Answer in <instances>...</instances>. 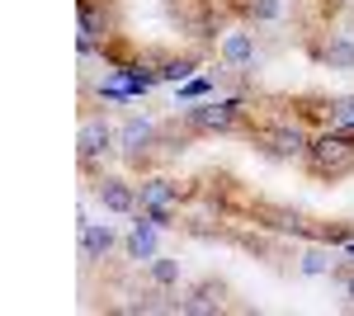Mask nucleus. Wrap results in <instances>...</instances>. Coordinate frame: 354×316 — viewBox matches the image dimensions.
Masks as SVG:
<instances>
[{"instance_id": "nucleus-19", "label": "nucleus", "mask_w": 354, "mask_h": 316, "mask_svg": "<svg viewBox=\"0 0 354 316\" xmlns=\"http://www.w3.org/2000/svg\"><path fill=\"white\" fill-rule=\"evenodd\" d=\"M340 288H345V297L354 302V269H340Z\"/></svg>"}, {"instance_id": "nucleus-8", "label": "nucleus", "mask_w": 354, "mask_h": 316, "mask_svg": "<svg viewBox=\"0 0 354 316\" xmlns=\"http://www.w3.org/2000/svg\"><path fill=\"white\" fill-rule=\"evenodd\" d=\"M161 232L165 227H156L147 212H137V222H133V232L123 236V250H128V260L137 264H151L156 255H161Z\"/></svg>"}, {"instance_id": "nucleus-16", "label": "nucleus", "mask_w": 354, "mask_h": 316, "mask_svg": "<svg viewBox=\"0 0 354 316\" xmlns=\"http://www.w3.org/2000/svg\"><path fill=\"white\" fill-rule=\"evenodd\" d=\"M241 10H245V19H255V24H274V19H283V0H245Z\"/></svg>"}, {"instance_id": "nucleus-17", "label": "nucleus", "mask_w": 354, "mask_h": 316, "mask_svg": "<svg viewBox=\"0 0 354 316\" xmlns=\"http://www.w3.org/2000/svg\"><path fill=\"white\" fill-rule=\"evenodd\" d=\"M194 66H198V57H165L156 76L170 80V85H180V80H189V76H194Z\"/></svg>"}, {"instance_id": "nucleus-15", "label": "nucleus", "mask_w": 354, "mask_h": 316, "mask_svg": "<svg viewBox=\"0 0 354 316\" xmlns=\"http://www.w3.org/2000/svg\"><path fill=\"white\" fill-rule=\"evenodd\" d=\"M298 269L307 274V279H322V274L335 269V260H330L326 245H307V250H302V260H298Z\"/></svg>"}, {"instance_id": "nucleus-2", "label": "nucleus", "mask_w": 354, "mask_h": 316, "mask_svg": "<svg viewBox=\"0 0 354 316\" xmlns=\"http://www.w3.org/2000/svg\"><path fill=\"white\" fill-rule=\"evenodd\" d=\"M250 142H255V151L270 160H298L307 156V147H312V137L298 128V123H265V128L250 132Z\"/></svg>"}, {"instance_id": "nucleus-3", "label": "nucleus", "mask_w": 354, "mask_h": 316, "mask_svg": "<svg viewBox=\"0 0 354 316\" xmlns=\"http://www.w3.org/2000/svg\"><path fill=\"white\" fill-rule=\"evenodd\" d=\"M137 203L147 212L156 227H175V212H180V185L175 180H165V175H147L142 185H137Z\"/></svg>"}, {"instance_id": "nucleus-18", "label": "nucleus", "mask_w": 354, "mask_h": 316, "mask_svg": "<svg viewBox=\"0 0 354 316\" xmlns=\"http://www.w3.org/2000/svg\"><path fill=\"white\" fill-rule=\"evenodd\" d=\"M208 90H213V80H189V85H185V90H180V100H208Z\"/></svg>"}, {"instance_id": "nucleus-4", "label": "nucleus", "mask_w": 354, "mask_h": 316, "mask_svg": "<svg viewBox=\"0 0 354 316\" xmlns=\"http://www.w3.org/2000/svg\"><path fill=\"white\" fill-rule=\"evenodd\" d=\"M180 118L189 132H232L241 123V104L236 100H194V104H185Z\"/></svg>"}, {"instance_id": "nucleus-5", "label": "nucleus", "mask_w": 354, "mask_h": 316, "mask_svg": "<svg viewBox=\"0 0 354 316\" xmlns=\"http://www.w3.org/2000/svg\"><path fill=\"white\" fill-rule=\"evenodd\" d=\"M227 307V284L218 279H203V284H194L175 297V312H189V316H213Z\"/></svg>"}, {"instance_id": "nucleus-1", "label": "nucleus", "mask_w": 354, "mask_h": 316, "mask_svg": "<svg viewBox=\"0 0 354 316\" xmlns=\"http://www.w3.org/2000/svg\"><path fill=\"white\" fill-rule=\"evenodd\" d=\"M302 160H307V170L322 175V180L350 175L354 170V132H322V137H312V147H307Z\"/></svg>"}, {"instance_id": "nucleus-9", "label": "nucleus", "mask_w": 354, "mask_h": 316, "mask_svg": "<svg viewBox=\"0 0 354 316\" xmlns=\"http://www.w3.org/2000/svg\"><path fill=\"white\" fill-rule=\"evenodd\" d=\"M95 198H100V208L104 212H118V217H137V185L128 180H118V175H104L100 185H95Z\"/></svg>"}, {"instance_id": "nucleus-6", "label": "nucleus", "mask_w": 354, "mask_h": 316, "mask_svg": "<svg viewBox=\"0 0 354 316\" xmlns=\"http://www.w3.org/2000/svg\"><path fill=\"white\" fill-rule=\"evenodd\" d=\"M109 38H113L109 5H100V0H81V53L90 57L100 43H109Z\"/></svg>"}, {"instance_id": "nucleus-11", "label": "nucleus", "mask_w": 354, "mask_h": 316, "mask_svg": "<svg viewBox=\"0 0 354 316\" xmlns=\"http://www.w3.org/2000/svg\"><path fill=\"white\" fill-rule=\"evenodd\" d=\"M113 245H118V232H113L109 222H81V260L85 264L109 260Z\"/></svg>"}, {"instance_id": "nucleus-7", "label": "nucleus", "mask_w": 354, "mask_h": 316, "mask_svg": "<svg viewBox=\"0 0 354 316\" xmlns=\"http://www.w3.org/2000/svg\"><path fill=\"white\" fill-rule=\"evenodd\" d=\"M113 142H118V132H113L104 118H85V123H81V137H76V156H81V165L90 170L100 156H109Z\"/></svg>"}, {"instance_id": "nucleus-13", "label": "nucleus", "mask_w": 354, "mask_h": 316, "mask_svg": "<svg viewBox=\"0 0 354 316\" xmlns=\"http://www.w3.org/2000/svg\"><path fill=\"white\" fill-rule=\"evenodd\" d=\"M322 62H326L330 71H354V38H345V33L326 38V48H322Z\"/></svg>"}, {"instance_id": "nucleus-12", "label": "nucleus", "mask_w": 354, "mask_h": 316, "mask_svg": "<svg viewBox=\"0 0 354 316\" xmlns=\"http://www.w3.org/2000/svg\"><path fill=\"white\" fill-rule=\"evenodd\" d=\"M222 62H227V66H250V62H255V33H250V28H232V33L222 38Z\"/></svg>"}, {"instance_id": "nucleus-14", "label": "nucleus", "mask_w": 354, "mask_h": 316, "mask_svg": "<svg viewBox=\"0 0 354 316\" xmlns=\"http://www.w3.org/2000/svg\"><path fill=\"white\" fill-rule=\"evenodd\" d=\"M147 269H151V284H156V288H165V292L180 288V260H175V255H156Z\"/></svg>"}, {"instance_id": "nucleus-10", "label": "nucleus", "mask_w": 354, "mask_h": 316, "mask_svg": "<svg viewBox=\"0 0 354 316\" xmlns=\"http://www.w3.org/2000/svg\"><path fill=\"white\" fill-rule=\"evenodd\" d=\"M156 142H161V128H156L151 118H128V123L118 128V151L128 160H142Z\"/></svg>"}]
</instances>
